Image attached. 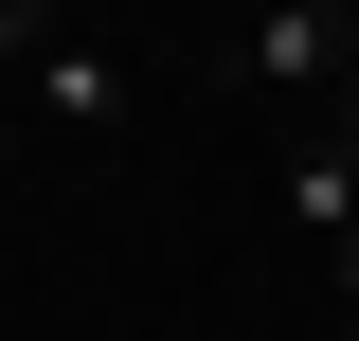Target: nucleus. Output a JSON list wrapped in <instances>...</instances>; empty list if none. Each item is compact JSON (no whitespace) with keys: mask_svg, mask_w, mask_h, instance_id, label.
<instances>
[{"mask_svg":"<svg viewBox=\"0 0 359 341\" xmlns=\"http://www.w3.org/2000/svg\"><path fill=\"white\" fill-rule=\"evenodd\" d=\"M233 54H252V90H341L359 18H341V0H252V36H233Z\"/></svg>","mask_w":359,"mask_h":341,"instance_id":"obj_1","label":"nucleus"},{"mask_svg":"<svg viewBox=\"0 0 359 341\" xmlns=\"http://www.w3.org/2000/svg\"><path fill=\"white\" fill-rule=\"evenodd\" d=\"M18 126H126V54L108 36H54L36 72H18Z\"/></svg>","mask_w":359,"mask_h":341,"instance_id":"obj_2","label":"nucleus"},{"mask_svg":"<svg viewBox=\"0 0 359 341\" xmlns=\"http://www.w3.org/2000/svg\"><path fill=\"white\" fill-rule=\"evenodd\" d=\"M287 215H306L323 252H341V234H359V144H323V162H306V180H287Z\"/></svg>","mask_w":359,"mask_h":341,"instance_id":"obj_3","label":"nucleus"},{"mask_svg":"<svg viewBox=\"0 0 359 341\" xmlns=\"http://www.w3.org/2000/svg\"><path fill=\"white\" fill-rule=\"evenodd\" d=\"M36 54H54V18H36V0H0V108H18V72H36Z\"/></svg>","mask_w":359,"mask_h":341,"instance_id":"obj_4","label":"nucleus"},{"mask_svg":"<svg viewBox=\"0 0 359 341\" xmlns=\"http://www.w3.org/2000/svg\"><path fill=\"white\" fill-rule=\"evenodd\" d=\"M341 144H359V54H341Z\"/></svg>","mask_w":359,"mask_h":341,"instance_id":"obj_5","label":"nucleus"},{"mask_svg":"<svg viewBox=\"0 0 359 341\" xmlns=\"http://www.w3.org/2000/svg\"><path fill=\"white\" fill-rule=\"evenodd\" d=\"M341 269H359V234H341Z\"/></svg>","mask_w":359,"mask_h":341,"instance_id":"obj_6","label":"nucleus"},{"mask_svg":"<svg viewBox=\"0 0 359 341\" xmlns=\"http://www.w3.org/2000/svg\"><path fill=\"white\" fill-rule=\"evenodd\" d=\"M0 126H18V108H0Z\"/></svg>","mask_w":359,"mask_h":341,"instance_id":"obj_7","label":"nucleus"}]
</instances>
